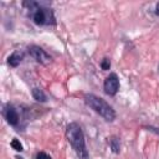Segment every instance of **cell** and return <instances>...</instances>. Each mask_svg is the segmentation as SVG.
Wrapping results in <instances>:
<instances>
[{
    "label": "cell",
    "instance_id": "1",
    "mask_svg": "<svg viewBox=\"0 0 159 159\" xmlns=\"http://www.w3.org/2000/svg\"><path fill=\"white\" fill-rule=\"evenodd\" d=\"M66 137L68 142L71 143L72 148L75 149L76 154L81 159H87L88 152L86 149V142H84V135L82 132V128L77 123H70L66 129Z\"/></svg>",
    "mask_w": 159,
    "mask_h": 159
},
{
    "label": "cell",
    "instance_id": "2",
    "mask_svg": "<svg viewBox=\"0 0 159 159\" xmlns=\"http://www.w3.org/2000/svg\"><path fill=\"white\" fill-rule=\"evenodd\" d=\"M84 101H86L87 106H89L96 113H98L106 120H108V122L114 120L116 112L104 99H102L101 97H97L94 94H86L84 96Z\"/></svg>",
    "mask_w": 159,
    "mask_h": 159
},
{
    "label": "cell",
    "instance_id": "3",
    "mask_svg": "<svg viewBox=\"0 0 159 159\" xmlns=\"http://www.w3.org/2000/svg\"><path fill=\"white\" fill-rule=\"evenodd\" d=\"M27 5L30 6V10H32L31 17H32V21L36 25L55 24V17H53V14H52V11L50 9L43 7V6L39 5L37 2H30Z\"/></svg>",
    "mask_w": 159,
    "mask_h": 159
},
{
    "label": "cell",
    "instance_id": "4",
    "mask_svg": "<svg viewBox=\"0 0 159 159\" xmlns=\"http://www.w3.org/2000/svg\"><path fill=\"white\" fill-rule=\"evenodd\" d=\"M29 52H30V55L37 61V62H40V63H43V65H47V63H50L51 62V56L45 51V50H42L40 46H30L29 47Z\"/></svg>",
    "mask_w": 159,
    "mask_h": 159
},
{
    "label": "cell",
    "instance_id": "5",
    "mask_svg": "<svg viewBox=\"0 0 159 159\" xmlns=\"http://www.w3.org/2000/svg\"><path fill=\"white\" fill-rule=\"evenodd\" d=\"M104 92L108 96H114L119 88V80L118 76L116 73H111L106 80H104V84H103Z\"/></svg>",
    "mask_w": 159,
    "mask_h": 159
},
{
    "label": "cell",
    "instance_id": "6",
    "mask_svg": "<svg viewBox=\"0 0 159 159\" xmlns=\"http://www.w3.org/2000/svg\"><path fill=\"white\" fill-rule=\"evenodd\" d=\"M4 116H5V118H6V120L10 125H16L19 123V114H17L16 109L12 106H7L5 108Z\"/></svg>",
    "mask_w": 159,
    "mask_h": 159
},
{
    "label": "cell",
    "instance_id": "7",
    "mask_svg": "<svg viewBox=\"0 0 159 159\" xmlns=\"http://www.w3.org/2000/svg\"><path fill=\"white\" fill-rule=\"evenodd\" d=\"M24 58V53L21 51H15L14 53H11L7 58V63L11 66V67H17L20 65V62L22 61Z\"/></svg>",
    "mask_w": 159,
    "mask_h": 159
},
{
    "label": "cell",
    "instance_id": "8",
    "mask_svg": "<svg viewBox=\"0 0 159 159\" xmlns=\"http://www.w3.org/2000/svg\"><path fill=\"white\" fill-rule=\"evenodd\" d=\"M31 93H32V97H34L37 102H46V99H47V98H46V94L43 93V91L40 89V88H37V87L32 88Z\"/></svg>",
    "mask_w": 159,
    "mask_h": 159
},
{
    "label": "cell",
    "instance_id": "9",
    "mask_svg": "<svg viewBox=\"0 0 159 159\" xmlns=\"http://www.w3.org/2000/svg\"><path fill=\"white\" fill-rule=\"evenodd\" d=\"M109 147H111V149H112V152L113 153H119V150H120V144H119V139L117 138V137H111L109 138Z\"/></svg>",
    "mask_w": 159,
    "mask_h": 159
},
{
    "label": "cell",
    "instance_id": "10",
    "mask_svg": "<svg viewBox=\"0 0 159 159\" xmlns=\"http://www.w3.org/2000/svg\"><path fill=\"white\" fill-rule=\"evenodd\" d=\"M11 147H12V149H15V150H17V152H21V150H22V144H21L20 140H17V139H12V140H11Z\"/></svg>",
    "mask_w": 159,
    "mask_h": 159
},
{
    "label": "cell",
    "instance_id": "11",
    "mask_svg": "<svg viewBox=\"0 0 159 159\" xmlns=\"http://www.w3.org/2000/svg\"><path fill=\"white\" fill-rule=\"evenodd\" d=\"M101 67H102V70H109V67H111L109 60L108 58H103L102 62H101Z\"/></svg>",
    "mask_w": 159,
    "mask_h": 159
},
{
    "label": "cell",
    "instance_id": "12",
    "mask_svg": "<svg viewBox=\"0 0 159 159\" xmlns=\"http://www.w3.org/2000/svg\"><path fill=\"white\" fill-rule=\"evenodd\" d=\"M36 159H51V158H50V155H47L46 153H43V152H40V153H37V155H36Z\"/></svg>",
    "mask_w": 159,
    "mask_h": 159
},
{
    "label": "cell",
    "instance_id": "13",
    "mask_svg": "<svg viewBox=\"0 0 159 159\" xmlns=\"http://www.w3.org/2000/svg\"><path fill=\"white\" fill-rule=\"evenodd\" d=\"M155 12H157V14H158V15H159V2H158V4H157V11H155Z\"/></svg>",
    "mask_w": 159,
    "mask_h": 159
}]
</instances>
